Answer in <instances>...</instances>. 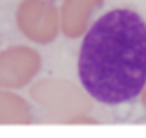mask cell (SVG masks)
Here are the masks:
<instances>
[{
    "label": "cell",
    "instance_id": "1",
    "mask_svg": "<svg viewBox=\"0 0 146 138\" xmlns=\"http://www.w3.org/2000/svg\"><path fill=\"white\" fill-rule=\"evenodd\" d=\"M78 76L84 90L102 104H124L146 86V22L128 8H114L86 32Z\"/></svg>",
    "mask_w": 146,
    "mask_h": 138
}]
</instances>
